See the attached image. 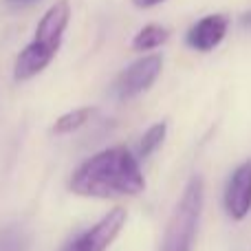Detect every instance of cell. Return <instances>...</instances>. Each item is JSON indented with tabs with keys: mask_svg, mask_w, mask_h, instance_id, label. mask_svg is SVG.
Wrapping results in <instances>:
<instances>
[{
	"mask_svg": "<svg viewBox=\"0 0 251 251\" xmlns=\"http://www.w3.org/2000/svg\"><path fill=\"white\" fill-rule=\"evenodd\" d=\"M146 181L134 154L126 146H113L91 156L71 178V192L91 199L134 196L143 192Z\"/></svg>",
	"mask_w": 251,
	"mask_h": 251,
	"instance_id": "6da1fadb",
	"label": "cell"
},
{
	"mask_svg": "<svg viewBox=\"0 0 251 251\" xmlns=\"http://www.w3.org/2000/svg\"><path fill=\"white\" fill-rule=\"evenodd\" d=\"M69 18H71L69 0H57L44 13L38 29H35L33 40L26 44V49L16 60V69H13L16 79H31L33 75H38L40 71H44L51 64L55 53L60 51Z\"/></svg>",
	"mask_w": 251,
	"mask_h": 251,
	"instance_id": "7a4b0ae2",
	"label": "cell"
},
{
	"mask_svg": "<svg viewBox=\"0 0 251 251\" xmlns=\"http://www.w3.org/2000/svg\"><path fill=\"white\" fill-rule=\"evenodd\" d=\"M201 209H203V178L194 176L187 183L181 201L170 216L161 251H192Z\"/></svg>",
	"mask_w": 251,
	"mask_h": 251,
	"instance_id": "3957f363",
	"label": "cell"
},
{
	"mask_svg": "<svg viewBox=\"0 0 251 251\" xmlns=\"http://www.w3.org/2000/svg\"><path fill=\"white\" fill-rule=\"evenodd\" d=\"M124 223H126V212L122 207H115L113 212L106 214L97 225H93L91 229H86L84 234H79L77 238L66 243L62 251H104L117 238Z\"/></svg>",
	"mask_w": 251,
	"mask_h": 251,
	"instance_id": "277c9868",
	"label": "cell"
},
{
	"mask_svg": "<svg viewBox=\"0 0 251 251\" xmlns=\"http://www.w3.org/2000/svg\"><path fill=\"white\" fill-rule=\"evenodd\" d=\"M161 73V57L148 55L130 64L115 82V95L119 100H132V97L146 93L154 84V79Z\"/></svg>",
	"mask_w": 251,
	"mask_h": 251,
	"instance_id": "5b68a950",
	"label": "cell"
},
{
	"mask_svg": "<svg viewBox=\"0 0 251 251\" xmlns=\"http://www.w3.org/2000/svg\"><path fill=\"white\" fill-rule=\"evenodd\" d=\"M251 209V161L238 165L225 187V212L231 221H243Z\"/></svg>",
	"mask_w": 251,
	"mask_h": 251,
	"instance_id": "8992f818",
	"label": "cell"
},
{
	"mask_svg": "<svg viewBox=\"0 0 251 251\" xmlns=\"http://www.w3.org/2000/svg\"><path fill=\"white\" fill-rule=\"evenodd\" d=\"M229 29V20L223 13H212V16H205L187 31V47L194 49V51H212L218 44L223 42V38L227 35Z\"/></svg>",
	"mask_w": 251,
	"mask_h": 251,
	"instance_id": "52a82bcc",
	"label": "cell"
},
{
	"mask_svg": "<svg viewBox=\"0 0 251 251\" xmlns=\"http://www.w3.org/2000/svg\"><path fill=\"white\" fill-rule=\"evenodd\" d=\"M168 29L161 25H148L134 35L132 40V49L134 51H150V49H156L168 40Z\"/></svg>",
	"mask_w": 251,
	"mask_h": 251,
	"instance_id": "ba28073f",
	"label": "cell"
},
{
	"mask_svg": "<svg viewBox=\"0 0 251 251\" xmlns=\"http://www.w3.org/2000/svg\"><path fill=\"white\" fill-rule=\"evenodd\" d=\"M95 113H97V108H88V106H84V108H75V110H71V113L62 115V117L57 119L55 126H53V132H55V134H69V132H75V130L82 128V126L86 124Z\"/></svg>",
	"mask_w": 251,
	"mask_h": 251,
	"instance_id": "9c48e42d",
	"label": "cell"
},
{
	"mask_svg": "<svg viewBox=\"0 0 251 251\" xmlns=\"http://www.w3.org/2000/svg\"><path fill=\"white\" fill-rule=\"evenodd\" d=\"M165 139V124H154L152 128H148L143 132L141 141H139V154L141 156H150L156 148L163 143Z\"/></svg>",
	"mask_w": 251,
	"mask_h": 251,
	"instance_id": "30bf717a",
	"label": "cell"
},
{
	"mask_svg": "<svg viewBox=\"0 0 251 251\" xmlns=\"http://www.w3.org/2000/svg\"><path fill=\"white\" fill-rule=\"evenodd\" d=\"M29 240L20 227H7L0 234V251H26Z\"/></svg>",
	"mask_w": 251,
	"mask_h": 251,
	"instance_id": "8fae6325",
	"label": "cell"
},
{
	"mask_svg": "<svg viewBox=\"0 0 251 251\" xmlns=\"http://www.w3.org/2000/svg\"><path fill=\"white\" fill-rule=\"evenodd\" d=\"M134 7L139 9H150V7H156V4H161L163 0H132Z\"/></svg>",
	"mask_w": 251,
	"mask_h": 251,
	"instance_id": "7c38bea8",
	"label": "cell"
},
{
	"mask_svg": "<svg viewBox=\"0 0 251 251\" xmlns=\"http://www.w3.org/2000/svg\"><path fill=\"white\" fill-rule=\"evenodd\" d=\"M11 7H26V4H33V2H38V0H7Z\"/></svg>",
	"mask_w": 251,
	"mask_h": 251,
	"instance_id": "4fadbf2b",
	"label": "cell"
},
{
	"mask_svg": "<svg viewBox=\"0 0 251 251\" xmlns=\"http://www.w3.org/2000/svg\"><path fill=\"white\" fill-rule=\"evenodd\" d=\"M243 25H245V26H249V29H251V11H249V13H245V16H243Z\"/></svg>",
	"mask_w": 251,
	"mask_h": 251,
	"instance_id": "5bb4252c",
	"label": "cell"
}]
</instances>
